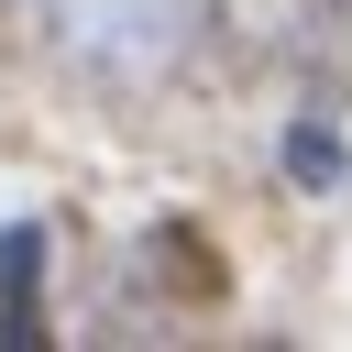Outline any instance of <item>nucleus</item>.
I'll return each mask as SVG.
<instances>
[{
    "label": "nucleus",
    "mask_w": 352,
    "mask_h": 352,
    "mask_svg": "<svg viewBox=\"0 0 352 352\" xmlns=\"http://www.w3.org/2000/svg\"><path fill=\"white\" fill-rule=\"evenodd\" d=\"M33 22L66 44V66L88 77H165L198 55L209 0H33Z\"/></svg>",
    "instance_id": "1"
}]
</instances>
